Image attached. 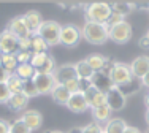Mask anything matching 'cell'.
<instances>
[{
    "instance_id": "cell-1",
    "label": "cell",
    "mask_w": 149,
    "mask_h": 133,
    "mask_svg": "<svg viewBox=\"0 0 149 133\" xmlns=\"http://www.w3.org/2000/svg\"><path fill=\"white\" fill-rule=\"evenodd\" d=\"M81 37L86 41H89L91 44H103L109 40L108 27L105 24H97V22L86 21L83 30H81Z\"/></svg>"
},
{
    "instance_id": "cell-2",
    "label": "cell",
    "mask_w": 149,
    "mask_h": 133,
    "mask_svg": "<svg viewBox=\"0 0 149 133\" xmlns=\"http://www.w3.org/2000/svg\"><path fill=\"white\" fill-rule=\"evenodd\" d=\"M113 10L111 5L106 2H94L91 5H87L86 8V19L91 22H97V24H106L108 17L111 16Z\"/></svg>"
},
{
    "instance_id": "cell-3",
    "label": "cell",
    "mask_w": 149,
    "mask_h": 133,
    "mask_svg": "<svg viewBox=\"0 0 149 133\" xmlns=\"http://www.w3.org/2000/svg\"><path fill=\"white\" fill-rule=\"evenodd\" d=\"M60 30H62V26L59 22H56V21H43L37 35L40 38H43L48 46H54V44L60 43Z\"/></svg>"
},
{
    "instance_id": "cell-4",
    "label": "cell",
    "mask_w": 149,
    "mask_h": 133,
    "mask_svg": "<svg viewBox=\"0 0 149 133\" xmlns=\"http://www.w3.org/2000/svg\"><path fill=\"white\" fill-rule=\"evenodd\" d=\"M108 37H109V40H113L114 43L124 44V43H127V41L132 40L133 29H132V26H130V22L122 21V22L118 24V26L108 29Z\"/></svg>"
},
{
    "instance_id": "cell-5",
    "label": "cell",
    "mask_w": 149,
    "mask_h": 133,
    "mask_svg": "<svg viewBox=\"0 0 149 133\" xmlns=\"http://www.w3.org/2000/svg\"><path fill=\"white\" fill-rule=\"evenodd\" d=\"M30 65L33 66L35 73H48V75H52L56 70V60L48 52L33 54L32 55V60H30Z\"/></svg>"
},
{
    "instance_id": "cell-6",
    "label": "cell",
    "mask_w": 149,
    "mask_h": 133,
    "mask_svg": "<svg viewBox=\"0 0 149 133\" xmlns=\"http://www.w3.org/2000/svg\"><path fill=\"white\" fill-rule=\"evenodd\" d=\"M109 78L114 86H120V84H125L127 81L133 78L132 76V71H130V65L124 64V62H114L109 70Z\"/></svg>"
},
{
    "instance_id": "cell-7",
    "label": "cell",
    "mask_w": 149,
    "mask_h": 133,
    "mask_svg": "<svg viewBox=\"0 0 149 133\" xmlns=\"http://www.w3.org/2000/svg\"><path fill=\"white\" fill-rule=\"evenodd\" d=\"M81 38V30L78 29L73 24H67V26H62V30H60V43L67 48H73L79 43Z\"/></svg>"
},
{
    "instance_id": "cell-8",
    "label": "cell",
    "mask_w": 149,
    "mask_h": 133,
    "mask_svg": "<svg viewBox=\"0 0 149 133\" xmlns=\"http://www.w3.org/2000/svg\"><path fill=\"white\" fill-rule=\"evenodd\" d=\"M0 52L13 55H16L19 52V40L10 30H3L0 33Z\"/></svg>"
},
{
    "instance_id": "cell-9",
    "label": "cell",
    "mask_w": 149,
    "mask_h": 133,
    "mask_svg": "<svg viewBox=\"0 0 149 133\" xmlns=\"http://www.w3.org/2000/svg\"><path fill=\"white\" fill-rule=\"evenodd\" d=\"M106 105L109 106L111 111H116V113H118V111H122L127 105V97L114 86L113 89H109L108 92H106Z\"/></svg>"
},
{
    "instance_id": "cell-10",
    "label": "cell",
    "mask_w": 149,
    "mask_h": 133,
    "mask_svg": "<svg viewBox=\"0 0 149 133\" xmlns=\"http://www.w3.org/2000/svg\"><path fill=\"white\" fill-rule=\"evenodd\" d=\"M6 30H10V32H11L17 38V40H26V38H30L32 37L29 27H27L26 21H24V16L13 17V19L10 21L8 29H6Z\"/></svg>"
},
{
    "instance_id": "cell-11",
    "label": "cell",
    "mask_w": 149,
    "mask_h": 133,
    "mask_svg": "<svg viewBox=\"0 0 149 133\" xmlns=\"http://www.w3.org/2000/svg\"><path fill=\"white\" fill-rule=\"evenodd\" d=\"M33 82L38 89V94H51L57 84L54 75H48V73H35Z\"/></svg>"
},
{
    "instance_id": "cell-12",
    "label": "cell",
    "mask_w": 149,
    "mask_h": 133,
    "mask_svg": "<svg viewBox=\"0 0 149 133\" xmlns=\"http://www.w3.org/2000/svg\"><path fill=\"white\" fill-rule=\"evenodd\" d=\"M91 84L92 87H95L97 90H100L103 94H106L109 89L114 87V84H113L111 78H109V75L106 71H95L91 78Z\"/></svg>"
},
{
    "instance_id": "cell-13",
    "label": "cell",
    "mask_w": 149,
    "mask_h": 133,
    "mask_svg": "<svg viewBox=\"0 0 149 133\" xmlns=\"http://www.w3.org/2000/svg\"><path fill=\"white\" fill-rule=\"evenodd\" d=\"M54 78H56V82L57 84H65L72 79H76V70H74V65L72 64H65V65H60V66H56L54 70Z\"/></svg>"
},
{
    "instance_id": "cell-14",
    "label": "cell",
    "mask_w": 149,
    "mask_h": 133,
    "mask_svg": "<svg viewBox=\"0 0 149 133\" xmlns=\"http://www.w3.org/2000/svg\"><path fill=\"white\" fill-rule=\"evenodd\" d=\"M130 71H132L133 78L143 79L149 73V57L148 55H140V57L133 59V62L130 64Z\"/></svg>"
},
{
    "instance_id": "cell-15",
    "label": "cell",
    "mask_w": 149,
    "mask_h": 133,
    "mask_svg": "<svg viewBox=\"0 0 149 133\" xmlns=\"http://www.w3.org/2000/svg\"><path fill=\"white\" fill-rule=\"evenodd\" d=\"M65 106L68 108L72 113L81 114V113H84V111H87L89 105H87V100H86V97H84L83 92H76V94H72V97L67 101Z\"/></svg>"
},
{
    "instance_id": "cell-16",
    "label": "cell",
    "mask_w": 149,
    "mask_h": 133,
    "mask_svg": "<svg viewBox=\"0 0 149 133\" xmlns=\"http://www.w3.org/2000/svg\"><path fill=\"white\" fill-rule=\"evenodd\" d=\"M21 119L26 122V125L30 128L32 132L38 130V128L43 125V116H41V113H40V111H37V109H27V111H24V114L21 116Z\"/></svg>"
},
{
    "instance_id": "cell-17",
    "label": "cell",
    "mask_w": 149,
    "mask_h": 133,
    "mask_svg": "<svg viewBox=\"0 0 149 133\" xmlns=\"http://www.w3.org/2000/svg\"><path fill=\"white\" fill-rule=\"evenodd\" d=\"M84 97H86V100H87L89 108H92V109L102 106V105H106V94L97 90L95 87H89V89L84 92Z\"/></svg>"
},
{
    "instance_id": "cell-18",
    "label": "cell",
    "mask_w": 149,
    "mask_h": 133,
    "mask_svg": "<svg viewBox=\"0 0 149 133\" xmlns=\"http://www.w3.org/2000/svg\"><path fill=\"white\" fill-rule=\"evenodd\" d=\"M24 21H26V24H27V27H29V30H30L32 35H35L38 32L41 22H43L41 15L37 11V10H29V11L24 15Z\"/></svg>"
},
{
    "instance_id": "cell-19",
    "label": "cell",
    "mask_w": 149,
    "mask_h": 133,
    "mask_svg": "<svg viewBox=\"0 0 149 133\" xmlns=\"http://www.w3.org/2000/svg\"><path fill=\"white\" fill-rule=\"evenodd\" d=\"M27 103H29V98L24 94H13L8 98V101H6V106L11 111H24Z\"/></svg>"
},
{
    "instance_id": "cell-20",
    "label": "cell",
    "mask_w": 149,
    "mask_h": 133,
    "mask_svg": "<svg viewBox=\"0 0 149 133\" xmlns=\"http://www.w3.org/2000/svg\"><path fill=\"white\" fill-rule=\"evenodd\" d=\"M51 97H52V100H54L56 103L67 105V101L70 100L72 94L68 92V89H67L63 84H56V87L52 89V92H51Z\"/></svg>"
},
{
    "instance_id": "cell-21",
    "label": "cell",
    "mask_w": 149,
    "mask_h": 133,
    "mask_svg": "<svg viewBox=\"0 0 149 133\" xmlns=\"http://www.w3.org/2000/svg\"><path fill=\"white\" fill-rule=\"evenodd\" d=\"M129 125L125 124V121L120 117H114V119H109L106 122V125L103 127V133H124L125 128Z\"/></svg>"
},
{
    "instance_id": "cell-22",
    "label": "cell",
    "mask_w": 149,
    "mask_h": 133,
    "mask_svg": "<svg viewBox=\"0 0 149 133\" xmlns=\"http://www.w3.org/2000/svg\"><path fill=\"white\" fill-rule=\"evenodd\" d=\"M141 86H143V82H141V79L138 78H132L130 81H127L125 84H120V86H116L120 92L124 94V95H132V94H136L138 90L141 89Z\"/></svg>"
},
{
    "instance_id": "cell-23",
    "label": "cell",
    "mask_w": 149,
    "mask_h": 133,
    "mask_svg": "<svg viewBox=\"0 0 149 133\" xmlns=\"http://www.w3.org/2000/svg\"><path fill=\"white\" fill-rule=\"evenodd\" d=\"M86 62L91 65V68L94 70V71H105L108 59L103 57V55H100V54H92L86 59Z\"/></svg>"
},
{
    "instance_id": "cell-24",
    "label": "cell",
    "mask_w": 149,
    "mask_h": 133,
    "mask_svg": "<svg viewBox=\"0 0 149 133\" xmlns=\"http://www.w3.org/2000/svg\"><path fill=\"white\" fill-rule=\"evenodd\" d=\"M17 65L19 64H17L16 55H13V54H0V66L5 68L10 75H13V73L16 71Z\"/></svg>"
},
{
    "instance_id": "cell-25",
    "label": "cell",
    "mask_w": 149,
    "mask_h": 133,
    "mask_svg": "<svg viewBox=\"0 0 149 133\" xmlns=\"http://www.w3.org/2000/svg\"><path fill=\"white\" fill-rule=\"evenodd\" d=\"M74 70H76V76L78 79H91L92 75H94V70L91 68V65L87 64L86 60H79L74 64Z\"/></svg>"
},
{
    "instance_id": "cell-26",
    "label": "cell",
    "mask_w": 149,
    "mask_h": 133,
    "mask_svg": "<svg viewBox=\"0 0 149 133\" xmlns=\"http://www.w3.org/2000/svg\"><path fill=\"white\" fill-rule=\"evenodd\" d=\"M48 44L45 43L43 38H40L37 33L30 37V52L33 54H43V52H48Z\"/></svg>"
},
{
    "instance_id": "cell-27",
    "label": "cell",
    "mask_w": 149,
    "mask_h": 133,
    "mask_svg": "<svg viewBox=\"0 0 149 133\" xmlns=\"http://www.w3.org/2000/svg\"><path fill=\"white\" fill-rule=\"evenodd\" d=\"M111 10H113V13L125 17L127 15H130L135 10V3H132V2H114L111 5Z\"/></svg>"
},
{
    "instance_id": "cell-28",
    "label": "cell",
    "mask_w": 149,
    "mask_h": 133,
    "mask_svg": "<svg viewBox=\"0 0 149 133\" xmlns=\"http://www.w3.org/2000/svg\"><path fill=\"white\" fill-rule=\"evenodd\" d=\"M111 113L113 111L109 109V106L108 105H102V106H98V108H94L92 109V114H94V119L97 121V124L98 122H108L109 121V117H111Z\"/></svg>"
},
{
    "instance_id": "cell-29",
    "label": "cell",
    "mask_w": 149,
    "mask_h": 133,
    "mask_svg": "<svg viewBox=\"0 0 149 133\" xmlns=\"http://www.w3.org/2000/svg\"><path fill=\"white\" fill-rule=\"evenodd\" d=\"M15 75L19 76L22 81H29V79H33L35 70H33V66H32L30 64H22V65H17Z\"/></svg>"
},
{
    "instance_id": "cell-30",
    "label": "cell",
    "mask_w": 149,
    "mask_h": 133,
    "mask_svg": "<svg viewBox=\"0 0 149 133\" xmlns=\"http://www.w3.org/2000/svg\"><path fill=\"white\" fill-rule=\"evenodd\" d=\"M6 86H8L10 92L13 94H22V89H24V81L19 78V76H16L15 73L13 75H10L8 81H6Z\"/></svg>"
},
{
    "instance_id": "cell-31",
    "label": "cell",
    "mask_w": 149,
    "mask_h": 133,
    "mask_svg": "<svg viewBox=\"0 0 149 133\" xmlns=\"http://www.w3.org/2000/svg\"><path fill=\"white\" fill-rule=\"evenodd\" d=\"M10 133H32V130L26 125L22 119H16L11 125H10Z\"/></svg>"
},
{
    "instance_id": "cell-32",
    "label": "cell",
    "mask_w": 149,
    "mask_h": 133,
    "mask_svg": "<svg viewBox=\"0 0 149 133\" xmlns=\"http://www.w3.org/2000/svg\"><path fill=\"white\" fill-rule=\"evenodd\" d=\"M22 94L27 97V98H32V97L40 95V94H38L37 86H35V82H33V79H29V81H24V89H22Z\"/></svg>"
},
{
    "instance_id": "cell-33",
    "label": "cell",
    "mask_w": 149,
    "mask_h": 133,
    "mask_svg": "<svg viewBox=\"0 0 149 133\" xmlns=\"http://www.w3.org/2000/svg\"><path fill=\"white\" fill-rule=\"evenodd\" d=\"M81 128H83V133H103V127H102L100 124H97V122L87 124Z\"/></svg>"
},
{
    "instance_id": "cell-34",
    "label": "cell",
    "mask_w": 149,
    "mask_h": 133,
    "mask_svg": "<svg viewBox=\"0 0 149 133\" xmlns=\"http://www.w3.org/2000/svg\"><path fill=\"white\" fill-rule=\"evenodd\" d=\"M122 21H125V17H122L120 15H116V13H111V16L108 17V21H106L105 26L108 27V29H111V27L118 26V24H120Z\"/></svg>"
},
{
    "instance_id": "cell-35",
    "label": "cell",
    "mask_w": 149,
    "mask_h": 133,
    "mask_svg": "<svg viewBox=\"0 0 149 133\" xmlns=\"http://www.w3.org/2000/svg\"><path fill=\"white\" fill-rule=\"evenodd\" d=\"M11 97V92H10L6 82H0V103H5L8 101V98Z\"/></svg>"
},
{
    "instance_id": "cell-36",
    "label": "cell",
    "mask_w": 149,
    "mask_h": 133,
    "mask_svg": "<svg viewBox=\"0 0 149 133\" xmlns=\"http://www.w3.org/2000/svg\"><path fill=\"white\" fill-rule=\"evenodd\" d=\"M63 86L68 89V92L70 94H76V92H79V79H72V81H68V82H65Z\"/></svg>"
},
{
    "instance_id": "cell-37",
    "label": "cell",
    "mask_w": 149,
    "mask_h": 133,
    "mask_svg": "<svg viewBox=\"0 0 149 133\" xmlns=\"http://www.w3.org/2000/svg\"><path fill=\"white\" fill-rule=\"evenodd\" d=\"M16 59H17V64H19V65H22V64H30L32 54H30V52H17V54H16Z\"/></svg>"
},
{
    "instance_id": "cell-38",
    "label": "cell",
    "mask_w": 149,
    "mask_h": 133,
    "mask_svg": "<svg viewBox=\"0 0 149 133\" xmlns=\"http://www.w3.org/2000/svg\"><path fill=\"white\" fill-rule=\"evenodd\" d=\"M19 52H30V38L19 40Z\"/></svg>"
},
{
    "instance_id": "cell-39",
    "label": "cell",
    "mask_w": 149,
    "mask_h": 133,
    "mask_svg": "<svg viewBox=\"0 0 149 133\" xmlns=\"http://www.w3.org/2000/svg\"><path fill=\"white\" fill-rule=\"evenodd\" d=\"M89 87H92V84H91V79H79V92H86Z\"/></svg>"
},
{
    "instance_id": "cell-40",
    "label": "cell",
    "mask_w": 149,
    "mask_h": 133,
    "mask_svg": "<svg viewBox=\"0 0 149 133\" xmlns=\"http://www.w3.org/2000/svg\"><path fill=\"white\" fill-rule=\"evenodd\" d=\"M138 46H140L143 51H149V38L146 37V35L140 38V41H138Z\"/></svg>"
},
{
    "instance_id": "cell-41",
    "label": "cell",
    "mask_w": 149,
    "mask_h": 133,
    "mask_svg": "<svg viewBox=\"0 0 149 133\" xmlns=\"http://www.w3.org/2000/svg\"><path fill=\"white\" fill-rule=\"evenodd\" d=\"M0 133H10V124L3 119H0Z\"/></svg>"
},
{
    "instance_id": "cell-42",
    "label": "cell",
    "mask_w": 149,
    "mask_h": 133,
    "mask_svg": "<svg viewBox=\"0 0 149 133\" xmlns=\"http://www.w3.org/2000/svg\"><path fill=\"white\" fill-rule=\"evenodd\" d=\"M8 78H10V73L6 71L5 68L0 66V82H6V81H8Z\"/></svg>"
},
{
    "instance_id": "cell-43",
    "label": "cell",
    "mask_w": 149,
    "mask_h": 133,
    "mask_svg": "<svg viewBox=\"0 0 149 133\" xmlns=\"http://www.w3.org/2000/svg\"><path fill=\"white\" fill-rule=\"evenodd\" d=\"M124 133H141V132L138 130L136 127H127V128H125V132H124Z\"/></svg>"
},
{
    "instance_id": "cell-44",
    "label": "cell",
    "mask_w": 149,
    "mask_h": 133,
    "mask_svg": "<svg viewBox=\"0 0 149 133\" xmlns=\"http://www.w3.org/2000/svg\"><path fill=\"white\" fill-rule=\"evenodd\" d=\"M141 82H143V86H144V87H148V89H149V73H148L146 76H144L143 79H141Z\"/></svg>"
},
{
    "instance_id": "cell-45",
    "label": "cell",
    "mask_w": 149,
    "mask_h": 133,
    "mask_svg": "<svg viewBox=\"0 0 149 133\" xmlns=\"http://www.w3.org/2000/svg\"><path fill=\"white\" fill-rule=\"evenodd\" d=\"M67 133H83V128L81 127H73L72 130H68Z\"/></svg>"
},
{
    "instance_id": "cell-46",
    "label": "cell",
    "mask_w": 149,
    "mask_h": 133,
    "mask_svg": "<svg viewBox=\"0 0 149 133\" xmlns=\"http://www.w3.org/2000/svg\"><path fill=\"white\" fill-rule=\"evenodd\" d=\"M144 105H146V108L149 109V92L146 94V97H144Z\"/></svg>"
},
{
    "instance_id": "cell-47",
    "label": "cell",
    "mask_w": 149,
    "mask_h": 133,
    "mask_svg": "<svg viewBox=\"0 0 149 133\" xmlns=\"http://www.w3.org/2000/svg\"><path fill=\"white\" fill-rule=\"evenodd\" d=\"M144 119H146L148 125H149V109H146V114H144Z\"/></svg>"
},
{
    "instance_id": "cell-48",
    "label": "cell",
    "mask_w": 149,
    "mask_h": 133,
    "mask_svg": "<svg viewBox=\"0 0 149 133\" xmlns=\"http://www.w3.org/2000/svg\"><path fill=\"white\" fill-rule=\"evenodd\" d=\"M45 133H62V132H59V130H49V132H45Z\"/></svg>"
},
{
    "instance_id": "cell-49",
    "label": "cell",
    "mask_w": 149,
    "mask_h": 133,
    "mask_svg": "<svg viewBox=\"0 0 149 133\" xmlns=\"http://www.w3.org/2000/svg\"><path fill=\"white\" fill-rule=\"evenodd\" d=\"M146 37H148V38H149V30H148V33H146Z\"/></svg>"
},
{
    "instance_id": "cell-50",
    "label": "cell",
    "mask_w": 149,
    "mask_h": 133,
    "mask_svg": "<svg viewBox=\"0 0 149 133\" xmlns=\"http://www.w3.org/2000/svg\"><path fill=\"white\" fill-rule=\"evenodd\" d=\"M146 133H149V128H148V130H146Z\"/></svg>"
},
{
    "instance_id": "cell-51",
    "label": "cell",
    "mask_w": 149,
    "mask_h": 133,
    "mask_svg": "<svg viewBox=\"0 0 149 133\" xmlns=\"http://www.w3.org/2000/svg\"><path fill=\"white\" fill-rule=\"evenodd\" d=\"M0 54H2V52H0Z\"/></svg>"
}]
</instances>
